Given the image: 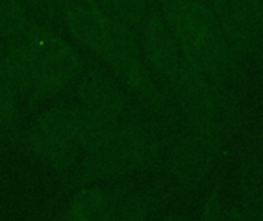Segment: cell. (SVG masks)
<instances>
[{
    "mask_svg": "<svg viewBox=\"0 0 263 221\" xmlns=\"http://www.w3.org/2000/svg\"><path fill=\"white\" fill-rule=\"evenodd\" d=\"M162 132L145 122H120L111 140L82 155L63 192L154 169L163 157Z\"/></svg>",
    "mask_w": 263,
    "mask_h": 221,
    "instance_id": "cell-1",
    "label": "cell"
},
{
    "mask_svg": "<svg viewBox=\"0 0 263 221\" xmlns=\"http://www.w3.org/2000/svg\"><path fill=\"white\" fill-rule=\"evenodd\" d=\"M37 60V80L26 98L34 108L74 86L85 68L77 49L52 26L31 20L20 34Z\"/></svg>",
    "mask_w": 263,
    "mask_h": 221,
    "instance_id": "cell-2",
    "label": "cell"
},
{
    "mask_svg": "<svg viewBox=\"0 0 263 221\" xmlns=\"http://www.w3.org/2000/svg\"><path fill=\"white\" fill-rule=\"evenodd\" d=\"M103 60L112 72V77L142 100L153 112L166 118H177V112L148 66L136 32L111 15L109 38L103 52Z\"/></svg>",
    "mask_w": 263,
    "mask_h": 221,
    "instance_id": "cell-3",
    "label": "cell"
},
{
    "mask_svg": "<svg viewBox=\"0 0 263 221\" xmlns=\"http://www.w3.org/2000/svg\"><path fill=\"white\" fill-rule=\"evenodd\" d=\"M216 20L234 48L245 57L263 42V0H210Z\"/></svg>",
    "mask_w": 263,
    "mask_h": 221,
    "instance_id": "cell-4",
    "label": "cell"
},
{
    "mask_svg": "<svg viewBox=\"0 0 263 221\" xmlns=\"http://www.w3.org/2000/svg\"><path fill=\"white\" fill-rule=\"evenodd\" d=\"M223 140L191 132L179 138L170 149L166 166L174 180L185 186L203 183L214 169Z\"/></svg>",
    "mask_w": 263,
    "mask_h": 221,
    "instance_id": "cell-5",
    "label": "cell"
},
{
    "mask_svg": "<svg viewBox=\"0 0 263 221\" xmlns=\"http://www.w3.org/2000/svg\"><path fill=\"white\" fill-rule=\"evenodd\" d=\"M142 52L165 88L176 80L182 65V52L160 9L154 5H149L142 26Z\"/></svg>",
    "mask_w": 263,
    "mask_h": 221,
    "instance_id": "cell-6",
    "label": "cell"
},
{
    "mask_svg": "<svg viewBox=\"0 0 263 221\" xmlns=\"http://www.w3.org/2000/svg\"><path fill=\"white\" fill-rule=\"evenodd\" d=\"M76 92L79 103L94 114L116 122H123L128 114L129 105L120 83L94 63L85 65Z\"/></svg>",
    "mask_w": 263,
    "mask_h": 221,
    "instance_id": "cell-7",
    "label": "cell"
},
{
    "mask_svg": "<svg viewBox=\"0 0 263 221\" xmlns=\"http://www.w3.org/2000/svg\"><path fill=\"white\" fill-rule=\"evenodd\" d=\"M60 20L69 35L88 52L102 58L111 28V15L82 0H63Z\"/></svg>",
    "mask_w": 263,
    "mask_h": 221,
    "instance_id": "cell-8",
    "label": "cell"
},
{
    "mask_svg": "<svg viewBox=\"0 0 263 221\" xmlns=\"http://www.w3.org/2000/svg\"><path fill=\"white\" fill-rule=\"evenodd\" d=\"M20 143L39 163L60 174L76 169L82 157L74 143L59 138L35 125H31L20 135Z\"/></svg>",
    "mask_w": 263,
    "mask_h": 221,
    "instance_id": "cell-9",
    "label": "cell"
},
{
    "mask_svg": "<svg viewBox=\"0 0 263 221\" xmlns=\"http://www.w3.org/2000/svg\"><path fill=\"white\" fill-rule=\"evenodd\" d=\"M134 188L131 183L116 186H83L72 191L63 212L55 221H96L99 220L116 202L129 194Z\"/></svg>",
    "mask_w": 263,
    "mask_h": 221,
    "instance_id": "cell-10",
    "label": "cell"
},
{
    "mask_svg": "<svg viewBox=\"0 0 263 221\" xmlns=\"http://www.w3.org/2000/svg\"><path fill=\"white\" fill-rule=\"evenodd\" d=\"M0 72L17 97H29L37 80V60L22 35L8 38L0 54Z\"/></svg>",
    "mask_w": 263,
    "mask_h": 221,
    "instance_id": "cell-11",
    "label": "cell"
},
{
    "mask_svg": "<svg viewBox=\"0 0 263 221\" xmlns=\"http://www.w3.org/2000/svg\"><path fill=\"white\" fill-rule=\"evenodd\" d=\"M165 194L160 188L133 189L96 221H146L159 208Z\"/></svg>",
    "mask_w": 263,
    "mask_h": 221,
    "instance_id": "cell-12",
    "label": "cell"
},
{
    "mask_svg": "<svg viewBox=\"0 0 263 221\" xmlns=\"http://www.w3.org/2000/svg\"><path fill=\"white\" fill-rule=\"evenodd\" d=\"M80 115H82L80 103H60L42 112L34 120L32 125L59 138L68 140L76 145Z\"/></svg>",
    "mask_w": 263,
    "mask_h": 221,
    "instance_id": "cell-13",
    "label": "cell"
},
{
    "mask_svg": "<svg viewBox=\"0 0 263 221\" xmlns=\"http://www.w3.org/2000/svg\"><path fill=\"white\" fill-rule=\"evenodd\" d=\"M119 123L120 122L102 117L82 106V115L76 135V146L80 154L83 155L105 146L114 135Z\"/></svg>",
    "mask_w": 263,
    "mask_h": 221,
    "instance_id": "cell-14",
    "label": "cell"
},
{
    "mask_svg": "<svg viewBox=\"0 0 263 221\" xmlns=\"http://www.w3.org/2000/svg\"><path fill=\"white\" fill-rule=\"evenodd\" d=\"M29 22L28 8L22 0H0V38L20 35Z\"/></svg>",
    "mask_w": 263,
    "mask_h": 221,
    "instance_id": "cell-15",
    "label": "cell"
},
{
    "mask_svg": "<svg viewBox=\"0 0 263 221\" xmlns=\"http://www.w3.org/2000/svg\"><path fill=\"white\" fill-rule=\"evenodd\" d=\"M149 9L148 0H106L105 11L129 26L133 31H137L143 26Z\"/></svg>",
    "mask_w": 263,
    "mask_h": 221,
    "instance_id": "cell-16",
    "label": "cell"
},
{
    "mask_svg": "<svg viewBox=\"0 0 263 221\" xmlns=\"http://www.w3.org/2000/svg\"><path fill=\"white\" fill-rule=\"evenodd\" d=\"M17 95L5 82L0 72V135L9 134L14 131L18 120Z\"/></svg>",
    "mask_w": 263,
    "mask_h": 221,
    "instance_id": "cell-17",
    "label": "cell"
},
{
    "mask_svg": "<svg viewBox=\"0 0 263 221\" xmlns=\"http://www.w3.org/2000/svg\"><path fill=\"white\" fill-rule=\"evenodd\" d=\"M28 9L39 15L40 22L52 26L54 22L60 20L63 0H22Z\"/></svg>",
    "mask_w": 263,
    "mask_h": 221,
    "instance_id": "cell-18",
    "label": "cell"
},
{
    "mask_svg": "<svg viewBox=\"0 0 263 221\" xmlns=\"http://www.w3.org/2000/svg\"><path fill=\"white\" fill-rule=\"evenodd\" d=\"M82 2L89 3V5H94V6H97V8L103 9V11H105V6H106V0H82ZM105 12H106V11H105Z\"/></svg>",
    "mask_w": 263,
    "mask_h": 221,
    "instance_id": "cell-19",
    "label": "cell"
},
{
    "mask_svg": "<svg viewBox=\"0 0 263 221\" xmlns=\"http://www.w3.org/2000/svg\"><path fill=\"white\" fill-rule=\"evenodd\" d=\"M254 54H256V55L259 57V60H260V62L263 63V42L260 43V46H259V48L256 49V52H254Z\"/></svg>",
    "mask_w": 263,
    "mask_h": 221,
    "instance_id": "cell-20",
    "label": "cell"
},
{
    "mask_svg": "<svg viewBox=\"0 0 263 221\" xmlns=\"http://www.w3.org/2000/svg\"><path fill=\"white\" fill-rule=\"evenodd\" d=\"M260 221H263V211H262V220H260Z\"/></svg>",
    "mask_w": 263,
    "mask_h": 221,
    "instance_id": "cell-21",
    "label": "cell"
}]
</instances>
